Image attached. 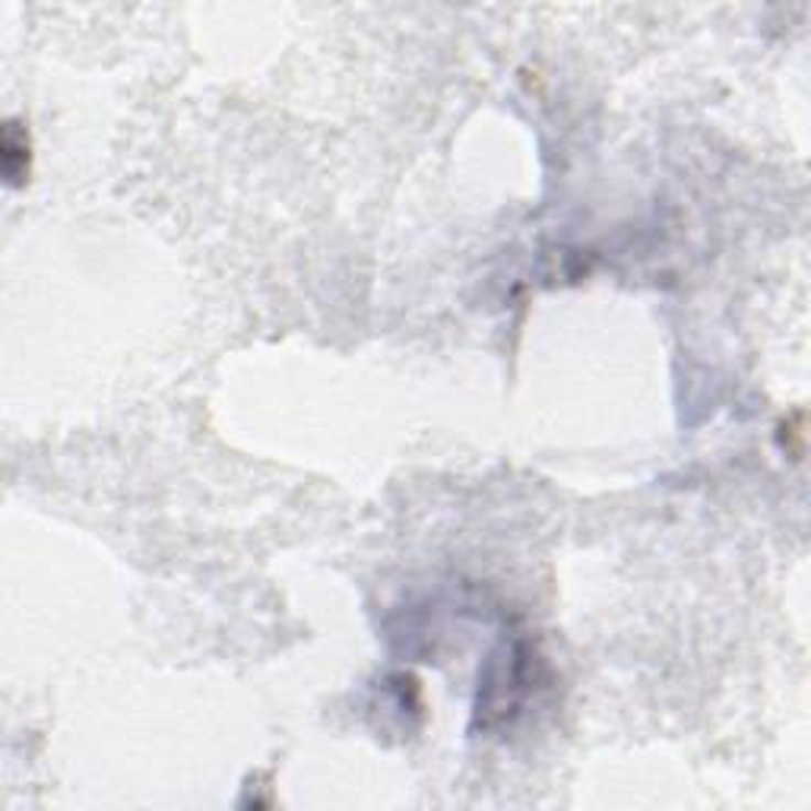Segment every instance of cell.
<instances>
[{
    "label": "cell",
    "mask_w": 811,
    "mask_h": 811,
    "mask_svg": "<svg viewBox=\"0 0 811 811\" xmlns=\"http://www.w3.org/2000/svg\"><path fill=\"white\" fill-rule=\"evenodd\" d=\"M0 155H3V175L10 187H20L29 177V165H32V147H29V133L20 130V125L7 121L3 127V143H0Z\"/></svg>",
    "instance_id": "6da1fadb"
}]
</instances>
